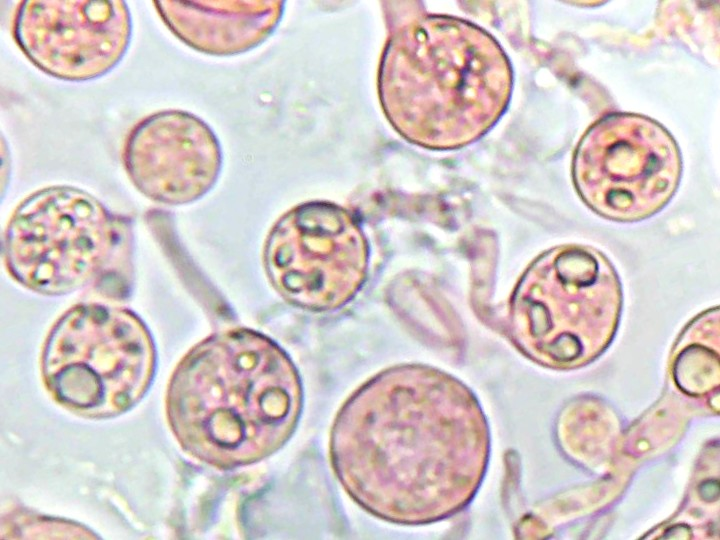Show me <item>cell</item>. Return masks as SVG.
Segmentation results:
<instances>
[{
  "label": "cell",
  "instance_id": "1",
  "mask_svg": "<svg viewBox=\"0 0 720 540\" xmlns=\"http://www.w3.org/2000/svg\"><path fill=\"white\" fill-rule=\"evenodd\" d=\"M303 405L299 374L272 339L246 328L206 338L178 364L168 393L184 449L223 469L259 462L292 436Z\"/></svg>",
  "mask_w": 720,
  "mask_h": 540
},
{
  "label": "cell",
  "instance_id": "2",
  "mask_svg": "<svg viewBox=\"0 0 720 540\" xmlns=\"http://www.w3.org/2000/svg\"><path fill=\"white\" fill-rule=\"evenodd\" d=\"M133 233L89 193L51 186L28 196L12 213L3 238L9 275L38 294L81 289L108 298L130 292Z\"/></svg>",
  "mask_w": 720,
  "mask_h": 540
},
{
  "label": "cell",
  "instance_id": "3",
  "mask_svg": "<svg viewBox=\"0 0 720 540\" xmlns=\"http://www.w3.org/2000/svg\"><path fill=\"white\" fill-rule=\"evenodd\" d=\"M42 368L48 388L64 404L111 415L144 393L154 373L155 349L144 323L129 309L81 303L51 330Z\"/></svg>",
  "mask_w": 720,
  "mask_h": 540
},
{
  "label": "cell",
  "instance_id": "4",
  "mask_svg": "<svg viewBox=\"0 0 720 540\" xmlns=\"http://www.w3.org/2000/svg\"><path fill=\"white\" fill-rule=\"evenodd\" d=\"M680 173V153L670 133L636 114L596 121L573 159V178L583 200L617 221L640 220L661 209L676 190Z\"/></svg>",
  "mask_w": 720,
  "mask_h": 540
},
{
  "label": "cell",
  "instance_id": "5",
  "mask_svg": "<svg viewBox=\"0 0 720 540\" xmlns=\"http://www.w3.org/2000/svg\"><path fill=\"white\" fill-rule=\"evenodd\" d=\"M264 266L272 286L288 303L326 311L343 304L360 286L366 246L343 213L307 205L290 212L271 231Z\"/></svg>",
  "mask_w": 720,
  "mask_h": 540
},
{
  "label": "cell",
  "instance_id": "6",
  "mask_svg": "<svg viewBox=\"0 0 720 540\" xmlns=\"http://www.w3.org/2000/svg\"><path fill=\"white\" fill-rule=\"evenodd\" d=\"M13 34L41 71L79 82L99 78L121 61L132 22L124 1L29 0L17 7Z\"/></svg>",
  "mask_w": 720,
  "mask_h": 540
},
{
  "label": "cell",
  "instance_id": "7",
  "mask_svg": "<svg viewBox=\"0 0 720 540\" xmlns=\"http://www.w3.org/2000/svg\"><path fill=\"white\" fill-rule=\"evenodd\" d=\"M122 160L138 191L167 205L200 198L220 169L212 133L198 119L178 111L157 112L139 121L125 140Z\"/></svg>",
  "mask_w": 720,
  "mask_h": 540
}]
</instances>
